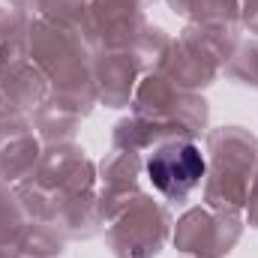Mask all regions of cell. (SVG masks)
<instances>
[{"mask_svg": "<svg viewBox=\"0 0 258 258\" xmlns=\"http://www.w3.org/2000/svg\"><path fill=\"white\" fill-rule=\"evenodd\" d=\"M147 177L168 198L186 195L204 177V156L195 144H165L147 159Z\"/></svg>", "mask_w": 258, "mask_h": 258, "instance_id": "1", "label": "cell"}]
</instances>
